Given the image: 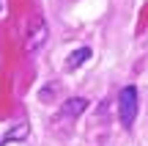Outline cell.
<instances>
[{"mask_svg":"<svg viewBox=\"0 0 148 146\" xmlns=\"http://www.w3.org/2000/svg\"><path fill=\"white\" fill-rule=\"evenodd\" d=\"M88 58H90V50H88V47H79L77 53H71L69 58H66V72H74V69H79V66H82Z\"/></svg>","mask_w":148,"mask_h":146,"instance_id":"277c9868","label":"cell"},{"mask_svg":"<svg viewBox=\"0 0 148 146\" xmlns=\"http://www.w3.org/2000/svg\"><path fill=\"white\" fill-rule=\"evenodd\" d=\"M49 30H47V22H44L41 14L30 17V22H27V42H25V50L27 53H36V50L44 47V42H47Z\"/></svg>","mask_w":148,"mask_h":146,"instance_id":"7a4b0ae2","label":"cell"},{"mask_svg":"<svg viewBox=\"0 0 148 146\" xmlns=\"http://www.w3.org/2000/svg\"><path fill=\"white\" fill-rule=\"evenodd\" d=\"M137 108H140L137 88L126 86L121 94H118V116H121V124L123 127H132L134 124V119H137Z\"/></svg>","mask_w":148,"mask_h":146,"instance_id":"6da1fadb","label":"cell"},{"mask_svg":"<svg viewBox=\"0 0 148 146\" xmlns=\"http://www.w3.org/2000/svg\"><path fill=\"white\" fill-rule=\"evenodd\" d=\"M0 8H3V6H0Z\"/></svg>","mask_w":148,"mask_h":146,"instance_id":"5b68a950","label":"cell"},{"mask_svg":"<svg viewBox=\"0 0 148 146\" xmlns=\"http://www.w3.org/2000/svg\"><path fill=\"white\" fill-rule=\"evenodd\" d=\"M85 108H88V99L74 97V99H69V102L63 105V116H66V119H77V116L85 113Z\"/></svg>","mask_w":148,"mask_h":146,"instance_id":"3957f363","label":"cell"}]
</instances>
